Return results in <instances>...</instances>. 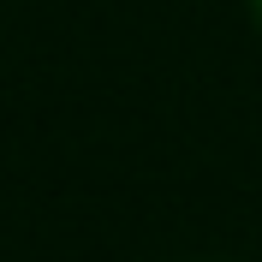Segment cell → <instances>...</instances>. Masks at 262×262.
Wrapping results in <instances>:
<instances>
[{
	"label": "cell",
	"mask_w": 262,
	"mask_h": 262,
	"mask_svg": "<svg viewBox=\"0 0 262 262\" xmlns=\"http://www.w3.org/2000/svg\"><path fill=\"white\" fill-rule=\"evenodd\" d=\"M203 262H214V256H203Z\"/></svg>",
	"instance_id": "7a4b0ae2"
},
{
	"label": "cell",
	"mask_w": 262,
	"mask_h": 262,
	"mask_svg": "<svg viewBox=\"0 0 262 262\" xmlns=\"http://www.w3.org/2000/svg\"><path fill=\"white\" fill-rule=\"evenodd\" d=\"M250 18H256V30H262V0H250Z\"/></svg>",
	"instance_id": "6da1fadb"
}]
</instances>
